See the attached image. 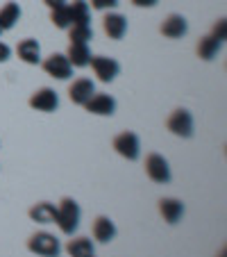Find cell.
Here are the masks:
<instances>
[{
  "label": "cell",
  "mask_w": 227,
  "mask_h": 257,
  "mask_svg": "<svg viewBox=\"0 0 227 257\" xmlns=\"http://www.w3.org/2000/svg\"><path fill=\"white\" fill-rule=\"evenodd\" d=\"M30 105H32L34 109H39V112H55L57 105H59V98H57V93H55L53 89L44 87V89H39V91L30 98Z\"/></svg>",
  "instance_id": "30bf717a"
},
{
  "label": "cell",
  "mask_w": 227,
  "mask_h": 257,
  "mask_svg": "<svg viewBox=\"0 0 227 257\" xmlns=\"http://www.w3.org/2000/svg\"><path fill=\"white\" fill-rule=\"evenodd\" d=\"M159 212L168 223H177L184 214V205L175 198H161L159 200Z\"/></svg>",
  "instance_id": "2e32d148"
},
{
  "label": "cell",
  "mask_w": 227,
  "mask_h": 257,
  "mask_svg": "<svg viewBox=\"0 0 227 257\" xmlns=\"http://www.w3.org/2000/svg\"><path fill=\"white\" fill-rule=\"evenodd\" d=\"M116 5H118V0H91V7L93 10H100V12L114 10Z\"/></svg>",
  "instance_id": "cb8c5ba5"
},
{
  "label": "cell",
  "mask_w": 227,
  "mask_h": 257,
  "mask_svg": "<svg viewBox=\"0 0 227 257\" xmlns=\"http://www.w3.org/2000/svg\"><path fill=\"white\" fill-rule=\"evenodd\" d=\"M68 12H71V25H84L91 21V10L87 0H73V5H68Z\"/></svg>",
  "instance_id": "ac0fdd59"
},
{
  "label": "cell",
  "mask_w": 227,
  "mask_h": 257,
  "mask_svg": "<svg viewBox=\"0 0 227 257\" xmlns=\"http://www.w3.org/2000/svg\"><path fill=\"white\" fill-rule=\"evenodd\" d=\"M68 62H71V66H89V62H91V50H89V44H71L68 46V53H66Z\"/></svg>",
  "instance_id": "5bb4252c"
},
{
  "label": "cell",
  "mask_w": 227,
  "mask_h": 257,
  "mask_svg": "<svg viewBox=\"0 0 227 257\" xmlns=\"http://www.w3.org/2000/svg\"><path fill=\"white\" fill-rule=\"evenodd\" d=\"M50 21H53L59 30H68V28H71V12H68V5L55 7L53 14H50Z\"/></svg>",
  "instance_id": "603a6c76"
},
{
  "label": "cell",
  "mask_w": 227,
  "mask_h": 257,
  "mask_svg": "<svg viewBox=\"0 0 227 257\" xmlns=\"http://www.w3.org/2000/svg\"><path fill=\"white\" fill-rule=\"evenodd\" d=\"M44 3L50 7V10H55V7H62V5H66V0H44Z\"/></svg>",
  "instance_id": "83f0119b"
},
{
  "label": "cell",
  "mask_w": 227,
  "mask_h": 257,
  "mask_svg": "<svg viewBox=\"0 0 227 257\" xmlns=\"http://www.w3.org/2000/svg\"><path fill=\"white\" fill-rule=\"evenodd\" d=\"M168 130L173 132V135L177 137H191L193 135V116H191V112L188 109H175L173 114L168 116Z\"/></svg>",
  "instance_id": "5b68a950"
},
{
  "label": "cell",
  "mask_w": 227,
  "mask_h": 257,
  "mask_svg": "<svg viewBox=\"0 0 227 257\" xmlns=\"http://www.w3.org/2000/svg\"><path fill=\"white\" fill-rule=\"evenodd\" d=\"M91 257H93V255H91Z\"/></svg>",
  "instance_id": "f546056e"
},
{
  "label": "cell",
  "mask_w": 227,
  "mask_h": 257,
  "mask_svg": "<svg viewBox=\"0 0 227 257\" xmlns=\"http://www.w3.org/2000/svg\"><path fill=\"white\" fill-rule=\"evenodd\" d=\"M102 30L109 39H123L127 32V21L123 14H107L102 19Z\"/></svg>",
  "instance_id": "8fae6325"
},
{
  "label": "cell",
  "mask_w": 227,
  "mask_h": 257,
  "mask_svg": "<svg viewBox=\"0 0 227 257\" xmlns=\"http://www.w3.org/2000/svg\"><path fill=\"white\" fill-rule=\"evenodd\" d=\"M222 44H225V41H220V39H216V37H211V34H209V37H204V39L200 41L198 55L202 59H213L218 55V50L222 48Z\"/></svg>",
  "instance_id": "44dd1931"
},
{
  "label": "cell",
  "mask_w": 227,
  "mask_h": 257,
  "mask_svg": "<svg viewBox=\"0 0 227 257\" xmlns=\"http://www.w3.org/2000/svg\"><path fill=\"white\" fill-rule=\"evenodd\" d=\"M225 32H227V23H225V19H220L216 25H213V32H211V37H216V39L225 41Z\"/></svg>",
  "instance_id": "d4e9b609"
},
{
  "label": "cell",
  "mask_w": 227,
  "mask_h": 257,
  "mask_svg": "<svg viewBox=\"0 0 227 257\" xmlns=\"http://www.w3.org/2000/svg\"><path fill=\"white\" fill-rule=\"evenodd\" d=\"M28 248L32 252H37V255H41V257H59V252H62L59 241L55 239V234H50V232L32 234V237L28 239Z\"/></svg>",
  "instance_id": "7a4b0ae2"
},
{
  "label": "cell",
  "mask_w": 227,
  "mask_h": 257,
  "mask_svg": "<svg viewBox=\"0 0 227 257\" xmlns=\"http://www.w3.org/2000/svg\"><path fill=\"white\" fill-rule=\"evenodd\" d=\"M145 173H148V178L152 180V182L166 185L170 180V166H168V162H166V157L159 155V153L148 155L145 157Z\"/></svg>",
  "instance_id": "3957f363"
},
{
  "label": "cell",
  "mask_w": 227,
  "mask_h": 257,
  "mask_svg": "<svg viewBox=\"0 0 227 257\" xmlns=\"http://www.w3.org/2000/svg\"><path fill=\"white\" fill-rule=\"evenodd\" d=\"M12 55V48L7 44H0V62H7Z\"/></svg>",
  "instance_id": "484cf974"
},
{
  "label": "cell",
  "mask_w": 227,
  "mask_h": 257,
  "mask_svg": "<svg viewBox=\"0 0 227 257\" xmlns=\"http://www.w3.org/2000/svg\"><path fill=\"white\" fill-rule=\"evenodd\" d=\"M0 32H3V30H0Z\"/></svg>",
  "instance_id": "f1b7e54d"
},
{
  "label": "cell",
  "mask_w": 227,
  "mask_h": 257,
  "mask_svg": "<svg viewBox=\"0 0 227 257\" xmlns=\"http://www.w3.org/2000/svg\"><path fill=\"white\" fill-rule=\"evenodd\" d=\"M71 44H89L93 39V30L89 23L84 25H71Z\"/></svg>",
  "instance_id": "7402d4cb"
},
{
  "label": "cell",
  "mask_w": 227,
  "mask_h": 257,
  "mask_svg": "<svg viewBox=\"0 0 227 257\" xmlns=\"http://www.w3.org/2000/svg\"><path fill=\"white\" fill-rule=\"evenodd\" d=\"M55 223L59 225L64 234H73L80 225V205L73 198H64L57 205V216H55Z\"/></svg>",
  "instance_id": "6da1fadb"
},
{
  "label": "cell",
  "mask_w": 227,
  "mask_h": 257,
  "mask_svg": "<svg viewBox=\"0 0 227 257\" xmlns=\"http://www.w3.org/2000/svg\"><path fill=\"white\" fill-rule=\"evenodd\" d=\"M44 71L57 80H68L73 75V66H71V62H68V57L66 55H59V53H53L50 57H46Z\"/></svg>",
  "instance_id": "8992f818"
},
{
  "label": "cell",
  "mask_w": 227,
  "mask_h": 257,
  "mask_svg": "<svg viewBox=\"0 0 227 257\" xmlns=\"http://www.w3.org/2000/svg\"><path fill=\"white\" fill-rule=\"evenodd\" d=\"M91 68L93 73L98 75V80L100 82H111V80L118 75V71H121V64L116 62V59L111 57H102V55H98V57H91Z\"/></svg>",
  "instance_id": "52a82bcc"
},
{
  "label": "cell",
  "mask_w": 227,
  "mask_h": 257,
  "mask_svg": "<svg viewBox=\"0 0 227 257\" xmlns=\"http://www.w3.org/2000/svg\"><path fill=\"white\" fill-rule=\"evenodd\" d=\"M84 107H87V112L98 114V116H111L114 109H116V100L111 96H107V93H93V96L84 102Z\"/></svg>",
  "instance_id": "ba28073f"
},
{
  "label": "cell",
  "mask_w": 227,
  "mask_h": 257,
  "mask_svg": "<svg viewBox=\"0 0 227 257\" xmlns=\"http://www.w3.org/2000/svg\"><path fill=\"white\" fill-rule=\"evenodd\" d=\"M93 93H96V87H93V82L89 78H78L68 87V98H71L75 105H82V107Z\"/></svg>",
  "instance_id": "9c48e42d"
},
{
  "label": "cell",
  "mask_w": 227,
  "mask_h": 257,
  "mask_svg": "<svg viewBox=\"0 0 227 257\" xmlns=\"http://www.w3.org/2000/svg\"><path fill=\"white\" fill-rule=\"evenodd\" d=\"M93 237L100 243L111 241V239L116 237V225H114V221L107 216H98L96 221H93Z\"/></svg>",
  "instance_id": "9a60e30c"
},
{
  "label": "cell",
  "mask_w": 227,
  "mask_h": 257,
  "mask_svg": "<svg viewBox=\"0 0 227 257\" xmlns=\"http://www.w3.org/2000/svg\"><path fill=\"white\" fill-rule=\"evenodd\" d=\"M161 34L168 37V39H179V37H184V34H186V19L179 14H170L168 19L164 21V25H161Z\"/></svg>",
  "instance_id": "7c38bea8"
},
{
  "label": "cell",
  "mask_w": 227,
  "mask_h": 257,
  "mask_svg": "<svg viewBox=\"0 0 227 257\" xmlns=\"http://www.w3.org/2000/svg\"><path fill=\"white\" fill-rule=\"evenodd\" d=\"M30 216L37 223H55V216H57V207L53 203H37L30 209Z\"/></svg>",
  "instance_id": "e0dca14e"
},
{
  "label": "cell",
  "mask_w": 227,
  "mask_h": 257,
  "mask_svg": "<svg viewBox=\"0 0 227 257\" xmlns=\"http://www.w3.org/2000/svg\"><path fill=\"white\" fill-rule=\"evenodd\" d=\"M19 57L23 59L25 64H39L41 62V46L37 39H23L16 48Z\"/></svg>",
  "instance_id": "4fadbf2b"
},
{
  "label": "cell",
  "mask_w": 227,
  "mask_h": 257,
  "mask_svg": "<svg viewBox=\"0 0 227 257\" xmlns=\"http://www.w3.org/2000/svg\"><path fill=\"white\" fill-rule=\"evenodd\" d=\"M114 151L118 153L125 160H139L141 155V141L134 132H121V135L114 139Z\"/></svg>",
  "instance_id": "277c9868"
},
{
  "label": "cell",
  "mask_w": 227,
  "mask_h": 257,
  "mask_svg": "<svg viewBox=\"0 0 227 257\" xmlns=\"http://www.w3.org/2000/svg\"><path fill=\"white\" fill-rule=\"evenodd\" d=\"M21 19V7L16 3H7L0 10V30H12Z\"/></svg>",
  "instance_id": "ffe728a7"
},
{
  "label": "cell",
  "mask_w": 227,
  "mask_h": 257,
  "mask_svg": "<svg viewBox=\"0 0 227 257\" xmlns=\"http://www.w3.org/2000/svg\"><path fill=\"white\" fill-rule=\"evenodd\" d=\"M136 7H155L157 5V0H132Z\"/></svg>",
  "instance_id": "4316f807"
},
{
  "label": "cell",
  "mask_w": 227,
  "mask_h": 257,
  "mask_svg": "<svg viewBox=\"0 0 227 257\" xmlns=\"http://www.w3.org/2000/svg\"><path fill=\"white\" fill-rule=\"evenodd\" d=\"M66 252L71 257H91L93 255V243H91V239H87V237L71 239L68 246H66Z\"/></svg>",
  "instance_id": "d6986e66"
}]
</instances>
